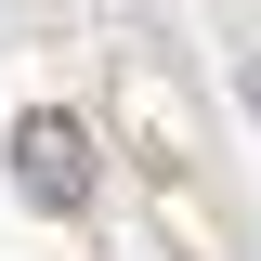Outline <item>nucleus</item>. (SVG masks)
Instances as JSON below:
<instances>
[{"label": "nucleus", "instance_id": "1", "mask_svg": "<svg viewBox=\"0 0 261 261\" xmlns=\"http://www.w3.org/2000/svg\"><path fill=\"white\" fill-rule=\"evenodd\" d=\"M13 183H27V209H79V196H92L79 118H27V130H13Z\"/></svg>", "mask_w": 261, "mask_h": 261}, {"label": "nucleus", "instance_id": "2", "mask_svg": "<svg viewBox=\"0 0 261 261\" xmlns=\"http://www.w3.org/2000/svg\"><path fill=\"white\" fill-rule=\"evenodd\" d=\"M248 118H261V53H248Z\"/></svg>", "mask_w": 261, "mask_h": 261}]
</instances>
